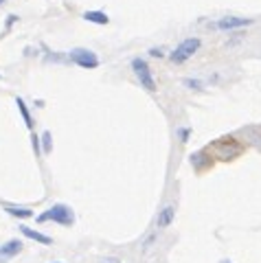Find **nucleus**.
Returning a JSON list of instances; mask_svg holds the SVG:
<instances>
[{"label": "nucleus", "instance_id": "nucleus-1", "mask_svg": "<svg viewBox=\"0 0 261 263\" xmlns=\"http://www.w3.org/2000/svg\"><path fill=\"white\" fill-rule=\"evenodd\" d=\"M243 143L237 138V136H222V138H217L215 143H211L206 147V151L211 153L213 160H220V162H230L235 160V158H239L243 153Z\"/></svg>", "mask_w": 261, "mask_h": 263}, {"label": "nucleus", "instance_id": "nucleus-2", "mask_svg": "<svg viewBox=\"0 0 261 263\" xmlns=\"http://www.w3.org/2000/svg\"><path fill=\"white\" fill-rule=\"evenodd\" d=\"M200 46H202V39L200 38H186L169 53V59H171L173 64H185L186 59H191V57L200 51Z\"/></svg>", "mask_w": 261, "mask_h": 263}, {"label": "nucleus", "instance_id": "nucleus-3", "mask_svg": "<svg viewBox=\"0 0 261 263\" xmlns=\"http://www.w3.org/2000/svg\"><path fill=\"white\" fill-rule=\"evenodd\" d=\"M132 70H134V75H136L141 88H145L147 92H156V79H154V75H151V68H149V64H147L145 59L134 57L132 59Z\"/></svg>", "mask_w": 261, "mask_h": 263}, {"label": "nucleus", "instance_id": "nucleus-4", "mask_svg": "<svg viewBox=\"0 0 261 263\" xmlns=\"http://www.w3.org/2000/svg\"><path fill=\"white\" fill-rule=\"evenodd\" d=\"M68 61H73V64H77L79 68H86V70L99 68V64H101L97 53H93L90 48H73L68 53Z\"/></svg>", "mask_w": 261, "mask_h": 263}, {"label": "nucleus", "instance_id": "nucleus-5", "mask_svg": "<svg viewBox=\"0 0 261 263\" xmlns=\"http://www.w3.org/2000/svg\"><path fill=\"white\" fill-rule=\"evenodd\" d=\"M46 217H49V222H55L59 224V226H73L75 224V213H73V208L68 204H53L49 210H46Z\"/></svg>", "mask_w": 261, "mask_h": 263}, {"label": "nucleus", "instance_id": "nucleus-6", "mask_svg": "<svg viewBox=\"0 0 261 263\" xmlns=\"http://www.w3.org/2000/svg\"><path fill=\"white\" fill-rule=\"evenodd\" d=\"M235 136L243 143V147L250 145V147H255L257 151H261V125H246V127H242Z\"/></svg>", "mask_w": 261, "mask_h": 263}, {"label": "nucleus", "instance_id": "nucleus-7", "mask_svg": "<svg viewBox=\"0 0 261 263\" xmlns=\"http://www.w3.org/2000/svg\"><path fill=\"white\" fill-rule=\"evenodd\" d=\"M252 20L250 18H235V16H226V18H220L215 22V29L217 31H235V29H243V26H250Z\"/></svg>", "mask_w": 261, "mask_h": 263}, {"label": "nucleus", "instance_id": "nucleus-8", "mask_svg": "<svg viewBox=\"0 0 261 263\" xmlns=\"http://www.w3.org/2000/svg\"><path fill=\"white\" fill-rule=\"evenodd\" d=\"M189 162H191V167H193L198 173H202V171H206V169H211L213 167V158H211V153L206 151V149H202V151H193L189 156Z\"/></svg>", "mask_w": 261, "mask_h": 263}, {"label": "nucleus", "instance_id": "nucleus-9", "mask_svg": "<svg viewBox=\"0 0 261 263\" xmlns=\"http://www.w3.org/2000/svg\"><path fill=\"white\" fill-rule=\"evenodd\" d=\"M22 241L20 239H9L7 244H2L0 245V263H7L9 259H14V257H18L20 252H22Z\"/></svg>", "mask_w": 261, "mask_h": 263}, {"label": "nucleus", "instance_id": "nucleus-10", "mask_svg": "<svg viewBox=\"0 0 261 263\" xmlns=\"http://www.w3.org/2000/svg\"><path fill=\"white\" fill-rule=\"evenodd\" d=\"M20 232H22V237H27V239H31V241H37V244H42V245L53 244V239H51L49 235H44V232L36 230V228H31V226H27V224H20Z\"/></svg>", "mask_w": 261, "mask_h": 263}, {"label": "nucleus", "instance_id": "nucleus-11", "mask_svg": "<svg viewBox=\"0 0 261 263\" xmlns=\"http://www.w3.org/2000/svg\"><path fill=\"white\" fill-rule=\"evenodd\" d=\"M176 219V206L167 204L163 210H158V217H156V228H167L173 224Z\"/></svg>", "mask_w": 261, "mask_h": 263}, {"label": "nucleus", "instance_id": "nucleus-12", "mask_svg": "<svg viewBox=\"0 0 261 263\" xmlns=\"http://www.w3.org/2000/svg\"><path fill=\"white\" fill-rule=\"evenodd\" d=\"M5 213H9L11 217H18V219H31L33 215H36L31 208H27V206H5Z\"/></svg>", "mask_w": 261, "mask_h": 263}, {"label": "nucleus", "instance_id": "nucleus-13", "mask_svg": "<svg viewBox=\"0 0 261 263\" xmlns=\"http://www.w3.org/2000/svg\"><path fill=\"white\" fill-rule=\"evenodd\" d=\"M84 20L86 22H93V24L106 26L108 22H110V18H108V13H103V11H86L84 13Z\"/></svg>", "mask_w": 261, "mask_h": 263}, {"label": "nucleus", "instance_id": "nucleus-14", "mask_svg": "<svg viewBox=\"0 0 261 263\" xmlns=\"http://www.w3.org/2000/svg\"><path fill=\"white\" fill-rule=\"evenodd\" d=\"M16 105H18L20 114H22V118H24V125H27L29 130H33V118H31V112H29V108H27V103H24L22 96H18V99H16Z\"/></svg>", "mask_w": 261, "mask_h": 263}, {"label": "nucleus", "instance_id": "nucleus-15", "mask_svg": "<svg viewBox=\"0 0 261 263\" xmlns=\"http://www.w3.org/2000/svg\"><path fill=\"white\" fill-rule=\"evenodd\" d=\"M40 143H42V156L51 153V132H42Z\"/></svg>", "mask_w": 261, "mask_h": 263}, {"label": "nucleus", "instance_id": "nucleus-16", "mask_svg": "<svg viewBox=\"0 0 261 263\" xmlns=\"http://www.w3.org/2000/svg\"><path fill=\"white\" fill-rule=\"evenodd\" d=\"M182 83H185L186 88H191V90H198V92H200V90H204V83L200 81V79H185Z\"/></svg>", "mask_w": 261, "mask_h": 263}, {"label": "nucleus", "instance_id": "nucleus-17", "mask_svg": "<svg viewBox=\"0 0 261 263\" xmlns=\"http://www.w3.org/2000/svg\"><path fill=\"white\" fill-rule=\"evenodd\" d=\"M31 147H33V151H36V156H42V143H40V136L33 132L31 134Z\"/></svg>", "mask_w": 261, "mask_h": 263}, {"label": "nucleus", "instance_id": "nucleus-18", "mask_svg": "<svg viewBox=\"0 0 261 263\" xmlns=\"http://www.w3.org/2000/svg\"><path fill=\"white\" fill-rule=\"evenodd\" d=\"M191 136V127H180L178 130V138H180V143H186Z\"/></svg>", "mask_w": 261, "mask_h": 263}, {"label": "nucleus", "instance_id": "nucleus-19", "mask_svg": "<svg viewBox=\"0 0 261 263\" xmlns=\"http://www.w3.org/2000/svg\"><path fill=\"white\" fill-rule=\"evenodd\" d=\"M149 55L151 57H165V51L160 46H154V48H149Z\"/></svg>", "mask_w": 261, "mask_h": 263}, {"label": "nucleus", "instance_id": "nucleus-20", "mask_svg": "<svg viewBox=\"0 0 261 263\" xmlns=\"http://www.w3.org/2000/svg\"><path fill=\"white\" fill-rule=\"evenodd\" d=\"M154 239H156V235H149V237H147V239H145V244H143V250H147V248H149V245L154 244Z\"/></svg>", "mask_w": 261, "mask_h": 263}, {"label": "nucleus", "instance_id": "nucleus-21", "mask_svg": "<svg viewBox=\"0 0 261 263\" xmlns=\"http://www.w3.org/2000/svg\"><path fill=\"white\" fill-rule=\"evenodd\" d=\"M18 20V16H7V29H11V24Z\"/></svg>", "mask_w": 261, "mask_h": 263}, {"label": "nucleus", "instance_id": "nucleus-22", "mask_svg": "<svg viewBox=\"0 0 261 263\" xmlns=\"http://www.w3.org/2000/svg\"><path fill=\"white\" fill-rule=\"evenodd\" d=\"M101 263H121V261H119V259H114V257H106Z\"/></svg>", "mask_w": 261, "mask_h": 263}, {"label": "nucleus", "instance_id": "nucleus-23", "mask_svg": "<svg viewBox=\"0 0 261 263\" xmlns=\"http://www.w3.org/2000/svg\"><path fill=\"white\" fill-rule=\"evenodd\" d=\"M37 222H40V224H44V222H49V217H46V213H42V215H37Z\"/></svg>", "mask_w": 261, "mask_h": 263}, {"label": "nucleus", "instance_id": "nucleus-24", "mask_svg": "<svg viewBox=\"0 0 261 263\" xmlns=\"http://www.w3.org/2000/svg\"><path fill=\"white\" fill-rule=\"evenodd\" d=\"M220 263H233V261H230V259H222Z\"/></svg>", "mask_w": 261, "mask_h": 263}, {"label": "nucleus", "instance_id": "nucleus-25", "mask_svg": "<svg viewBox=\"0 0 261 263\" xmlns=\"http://www.w3.org/2000/svg\"><path fill=\"white\" fill-rule=\"evenodd\" d=\"M2 4H5V0H0V7H2Z\"/></svg>", "mask_w": 261, "mask_h": 263}, {"label": "nucleus", "instance_id": "nucleus-26", "mask_svg": "<svg viewBox=\"0 0 261 263\" xmlns=\"http://www.w3.org/2000/svg\"><path fill=\"white\" fill-rule=\"evenodd\" d=\"M55 263H62V261H55Z\"/></svg>", "mask_w": 261, "mask_h": 263}]
</instances>
